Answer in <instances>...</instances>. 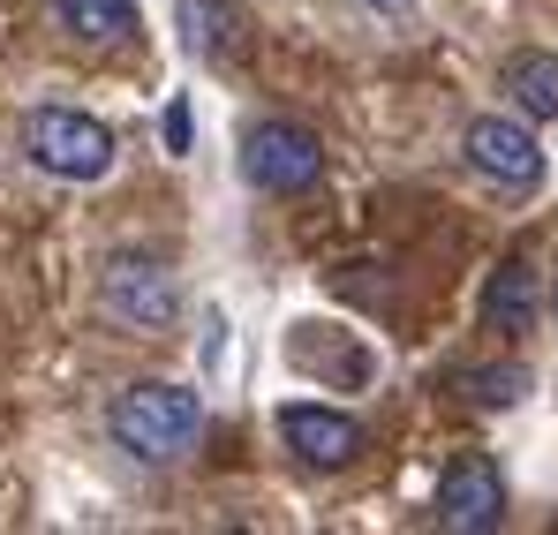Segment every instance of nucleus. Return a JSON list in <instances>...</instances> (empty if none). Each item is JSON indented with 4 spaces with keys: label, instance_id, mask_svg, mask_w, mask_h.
<instances>
[{
    "label": "nucleus",
    "instance_id": "f257e3e1",
    "mask_svg": "<svg viewBox=\"0 0 558 535\" xmlns=\"http://www.w3.org/2000/svg\"><path fill=\"white\" fill-rule=\"evenodd\" d=\"M106 438H113L121 452H136V460H151V467H167V460H182V452L204 438V400H196L189 385L144 377V385L113 392V408H106Z\"/></svg>",
    "mask_w": 558,
    "mask_h": 535
},
{
    "label": "nucleus",
    "instance_id": "f03ea898",
    "mask_svg": "<svg viewBox=\"0 0 558 535\" xmlns=\"http://www.w3.org/2000/svg\"><path fill=\"white\" fill-rule=\"evenodd\" d=\"M23 159L53 181H106L113 167V129L76 106H31L23 113Z\"/></svg>",
    "mask_w": 558,
    "mask_h": 535
},
{
    "label": "nucleus",
    "instance_id": "7ed1b4c3",
    "mask_svg": "<svg viewBox=\"0 0 558 535\" xmlns=\"http://www.w3.org/2000/svg\"><path fill=\"white\" fill-rule=\"evenodd\" d=\"M98 302H106V317L129 325V332H167V325L182 317L174 271L159 265V257H136V250L106 257V271H98Z\"/></svg>",
    "mask_w": 558,
    "mask_h": 535
},
{
    "label": "nucleus",
    "instance_id": "20e7f679",
    "mask_svg": "<svg viewBox=\"0 0 558 535\" xmlns=\"http://www.w3.org/2000/svg\"><path fill=\"white\" fill-rule=\"evenodd\" d=\"M461 159L506 196H529L544 181V144H536V129L521 113H475L461 136Z\"/></svg>",
    "mask_w": 558,
    "mask_h": 535
},
{
    "label": "nucleus",
    "instance_id": "39448f33",
    "mask_svg": "<svg viewBox=\"0 0 558 535\" xmlns=\"http://www.w3.org/2000/svg\"><path fill=\"white\" fill-rule=\"evenodd\" d=\"M242 174H250V189H265V196H302V189L325 181V144L302 121H257L242 136Z\"/></svg>",
    "mask_w": 558,
    "mask_h": 535
},
{
    "label": "nucleus",
    "instance_id": "423d86ee",
    "mask_svg": "<svg viewBox=\"0 0 558 535\" xmlns=\"http://www.w3.org/2000/svg\"><path fill=\"white\" fill-rule=\"evenodd\" d=\"M430 513H438V528H446V535H490V528H506V483H498V467H490L483 452H453V460H446V475H438Z\"/></svg>",
    "mask_w": 558,
    "mask_h": 535
},
{
    "label": "nucleus",
    "instance_id": "0eeeda50",
    "mask_svg": "<svg viewBox=\"0 0 558 535\" xmlns=\"http://www.w3.org/2000/svg\"><path fill=\"white\" fill-rule=\"evenodd\" d=\"M279 438H287L294 460H310V467H355L363 460V423L340 415V408H317V400L279 408Z\"/></svg>",
    "mask_w": 558,
    "mask_h": 535
},
{
    "label": "nucleus",
    "instance_id": "6e6552de",
    "mask_svg": "<svg viewBox=\"0 0 558 535\" xmlns=\"http://www.w3.org/2000/svg\"><path fill=\"white\" fill-rule=\"evenodd\" d=\"M536 317H544V279L536 265H498L490 271V287H483V325L490 332H506V340H521V332H536Z\"/></svg>",
    "mask_w": 558,
    "mask_h": 535
},
{
    "label": "nucleus",
    "instance_id": "1a4fd4ad",
    "mask_svg": "<svg viewBox=\"0 0 558 535\" xmlns=\"http://www.w3.org/2000/svg\"><path fill=\"white\" fill-rule=\"evenodd\" d=\"M498 90L513 98V113H521V121H558V53H544V46L506 53Z\"/></svg>",
    "mask_w": 558,
    "mask_h": 535
},
{
    "label": "nucleus",
    "instance_id": "9d476101",
    "mask_svg": "<svg viewBox=\"0 0 558 535\" xmlns=\"http://www.w3.org/2000/svg\"><path fill=\"white\" fill-rule=\"evenodd\" d=\"M182 38H189V53H204V61H242L250 15L234 0H182Z\"/></svg>",
    "mask_w": 558,
    "mask_h": 535
},
{
    "label": "nucleus",
    "instance_id": "9b49d317",
    "mask_svg": "<svg viewBox=\"0 0 558 535\" xmlns=\"http://www.w3.org/2000/svg\"><path fill=\"white\" fill-rule=\"evenodd\" d=\"M61 31H76L84 46H121L136 38V0H53Z\"/></svg>",
    "mask_w": 558,
    "mask_h": 535
},
{
    "label": "nucleus",
    "instance_id": "f8f14e48",
    "mask_svg": "<svg viewBox=\"0 0 558 535\" xmlns=\"http://www.w3.org/2000/svg\"><path fill=\"white\" fill-rule=\"evenodd\" d=\"M529 369L521 362H490V369H461V392L475 400V408H521L529 400Z\"/></svg>",
    "mask_w": 558,
    "mask_h": 535
},
{
    "label": "nucleus",
    "instance_id": "ddd939ff",
    "mask_svg": "<svg viewBox=\"0 0 558 535\" xmlns=\"http://www.w3.org/2000/svg\"><path fill=\"white\" fill-rule=\"evenodd\" d=\"M363 15H377V23H408L415 15V0H355Z\"/></svg>",
    "mask_w": 558,
    "mask_h": 535
},
{
    "label": "nucleus",
    "instance_id": "4468645a",
    "mask_svg": "<svg viewBox=\"0 0 558 535\" xmlns=\"http://www.w3.org/2000/svg\"><path fill=\"white\" fill-rule=\"evenodd\" d=\"M167 144H174V151H189V106H182V98L167 106Z\"/></svg>",
    "mask_w": 558,
    "mask_h": 535
},
{
    "label": "nucleus",
    "instance_id": "2eb2a0df",
    "mask_svg": "<svg viewBox=\"0 0 558 535\" xmlns=\"http://www.w3.org/2000/svg\"><path fill=\"white\" fill-rule=\"evenodd\" d=\"M551 309H558V294H551Z\"/></svg>",
    "mask_w": 558,
    "mask_h": 535
}]
</instances>
